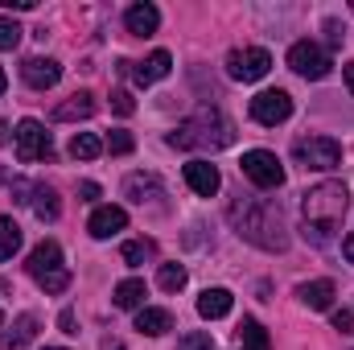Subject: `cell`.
<instances>
[{"label":"cell","instance_id":"cell-8","mask_svg":"<svg viewBox=\"0 0 354 350\" xmlns=\"http://www.w3.org/2000/svg\"><path fill=\"white\" fill-rule=\"evenodd\" d=\"M288 66L301 75V79H326L330 75V54L317 46V42H297L288 50Z\"/></svg>","mask_w":354,"mask_h":350},{"label":"cell","instance_id":"cell-20","mask_svg":"<svg viewBox=\"0 0 354 350\" xmlns=\"http://www.w3.org/2000/svg\"><path fill=\"white\" fill-rule=\"evenodd\" d=\"M111 301H115V309H145V280H120L115 284V293H111Z\"/></svg>","mask_w":354,"mask_h":350},{"label":"cell","instance_id":"cell-32","mask_svg":"<svg viewBox=\"0 0 354 350\" xmlns=\"http://www.w3.org/2000/svg\"><path fill=\"white\" fill-rule=\"evenodd\" d=\"M111 111H115V116H132V111H136L132 95H128V91H111Z\"/></svg>","mask_w":354,"mask_h":350},{"label":"cell","instance_id":"cell-16","mask_svg":"<svg viewBox=\"0 0 354 350\" xmlns=\"http://www.w3.org/2000/svg\"><path fill=\"white\" fill-rule=\"evenodd\" d=\"M33 338H37V317H33V313H21V317L12 322V330L0 334V350H25Z\"/></svg>","mask_w":354,"mask_h":350},{"label":"cell","instance_id":"cell-9","mask_svg":"<svg viewBox=\"0 0 354 350\" xmlns=\"http://www.w3.org/2000/svg\"><path fill=\"white\" fill-rule=\"evenodd\" d=\"M292 116V99H288V91H260L256 99H252V120L256 124H264V128H276V124H284Z\"/></svg>","mask_w":354,"mask_h":350},{"label":"cell","instance_id":"cell-37","mask_svg":"<svg viewBox=\"0 0 354 350\" xmlns=\"http://www.w3.org/2000/svg\"><path fill=\"white\" fill-rule=\"evenodd\" d=\"M79 194H83V198H99V185H95V181H83V185H79Z\"/></svg>","mask_w":354,"mask_h":350},{"label":"cell","instance_id":"cell-35","mask_svg":"<svg viewBox=\"0 0 354 350\" xmlns=\"http://www.w3.org/2000/svg\"><path fill=\"white\" fill-rule=\"evenodd\" d=\"M334 330H342V334L354 330V313H351V309H338V313H334Z\"/></svg>","mask_w":354,"mask_h":350},{"label":"cell","instance_id":"cell-38","mask_svg":"<svg viewBox=\"0 0 354 350\" xmlns=\"http://www.w3.org/2000/svg\"><path fill=\"white\" fill-rule=\"evenodd\" d=\"M37 0H4V8H17V12H25V8H33Z\"/></svg>","mask_w":354,"mask_h":350},{"label":"cell","instance_id":"cell-29","mask_svg":"<svg viewBox=\"0 0 354 350\" xmlns=\"http://www.w3.org/2000/svg\"><path fill=\"white\" fill-rule=\"evenodd\" d=\"M153 252H157V248H153L149 239H132V243H124V260L132 264V268H136V264H145Z\"/></svg>","mask_w":354,"mask_h":350},{"label":"cell","instance_id":"cell-34","mask_svg":"<svg viewBox=\"0 0 354 350\" xmlns=\"http://www.w3.org/2000/svg\"><path fill=\"white\" fill-rule=\"evenodd\" d=\"M326 33H330V46H342V37H346V29H342V21H326Z\"/></svg>","mask_w":354,"mask_h":350},{"label":"cell","instance_id":"cell-28","mask_svg":"<svg viewBox=\"0 0 354 350\" xmlns=\"http://www.w3.org/2000/svg\"><path fill=\"white\" fill-rule=\"evenodd\" d=\"M21 33H25V29H21L12 17H0V50H17V46H21Z\"/></svg>","mask_w":354,"mask_h":350},{"label":"cell","instance_id":"cell-15","mask_svg":"<svg viewBox=\"0 0 354 350\" xmlns=\"http://www.w3.org/2000/svg\"><path fill=\"white\" fill-rule=\"evenodd\" d=\"M124 25H128V33H132V37H149V33H157L161 12H157L153 4H132V8L124 12Z\"/></svg>","mask_w":354,"mask_h":350},{"label":"cell","instance_id":"cell-23","mask_svg":"<svg viewBox=\"0 0 354 350\" xmlns=\"http://www.w3.org/2000/svg\"><path fill=\"white\" fill-rule=\"evenodd\" d=\"M239 350H272V338H268V330L256 317L239 322Z\"/></svg>","mask_w":354,"mask_h":350},{"label":"cell","instance_id":"cell-36","mask_svg":"<svg viewBox=\"0 0 354 350\" xmlns=\"http://www.w3.org/2000/svg\"><path fill=\"white\" fill-rule=\"evenodd\" d=\"M58 326H62L66 334H79V330H75V313H71V309H62V313H58Z\"/></svg>","mask_w":354,"mask_h":350},{"label":"cell","instance_id":"cell-39","mask_svg":"<svg viewBox=\"0 0 354 350\" xmlns=\"http://www.w3.org/2000/svg\"><path fill=\"white\" fill-rule=\"evenodd\" d=\"M342 256H346V260L354 264V231L346 235V239H342Z\"/></svg>","mask_w":354,"mask_h":350},{"label":"cell","instance_id":"cell-11","mask_svg":"<svg viewBox=\"0 0 354 350\" xmlns=\"http://www.w3.org/2000/svg\"><path fill=\"white\" fill-rule=\"evenodd\" d=\"M21 79H25L33 91H50L58 79H62V66H58L54 58H25V66H21Z\"/></svg>","mask_w":354,"mask_h":350},{"label":"cell","instance_id":"cell-7","mask_svg":"<svg viewBox=\"0 0 354 350\" xmlns=\"http://www.w3.org/2000/svg\"><path fill=\"white\" fill-rule=\"evenodd\" d=\"M12 140H17V157H21L25 165H33V161H41V157H50V153H54L50 132H46L37 120H21V124H17V132H12Z\"/></svg>","mask_w":354,"mask_h":350},{"label":"cell","instance_id":"cell-4","mask_svg":"<svg viewBox=\"0 0 354 350\" xmlns=\"http://www.w3.org/2000/svg\"><path fill=\"white\" fill-rule=\"evenodd\" d=\"M292 157H297L305 169L330 174V169H338V161H342V145H338L334 136H305V140L292 145Z\"/></svg>","mask_w":354,"mask_h":350},{"label":"cell","instance_id":"cell-27","mask_svg":"<svg viewBox=\"0 0 354 350\" xmlns=\"http://www.w3.org/2000/svg\"><path fill=\"white\" fill-rule=\"evenodd\" d=\"M157 284H161L165 293H181V288H185V268H181V264H161V268H157Z\"/></svg>","mask_w":354,"mask_h":350},{"label":"cell","instance_id":"cell-41","mask_svg":"<svg viewBox=\"0 0 354 350\" xmlns=\"http://www.w3.org/2000/svg\"><path fill=\"white\" fill-rule=\"evenodd\" d=\"M342 75H346V87H351V95H354V62H346V66H342Z\"/></svg>","mask_w":354,"mask_h":350},{"label":"cell","instance_id":"cell-10","mask_svg":"<svg viewBox=\"0 0 354 350\" xmlns=\"http://www.w3.org/2000/svg\"><path fill=\"white\" fill-rule=\"evenodd\" d=\"M29 276L41 284V280H50V276H58V272H66V264H62V248L54 243V239H41L33 252H29Z\"/></svg>","mask_w":354,"mask_h":350},{"label":"cell","instance_id":"cell-1","mask_svg":"<svg viewBox=\"0 0 354 350\" xmlns=\"http://www.w3.org/2000/svg\"><path fill=\"white\" fill-rule=\"evenodd\" d=\"M231 223L235 231L264 248V252H284L288 248V227H284V210L268 198H243V202H231Z\"/></svg>","mask_w":354,"mask_h":350},{"label":"cell","instance_id":"cell-26","mask_svg":"<svg viewBox=\"0 0 354 350\" xmlns=\"http://www.w3.org/2000/svg\"><path fill=\"white\" fill-rule=\"evenodd\" d=\"M124 190H128V198H132V202H140V206H145V198H149V194H161V181H157V177L132 174L128 181H124Z\"/></svg>","mask_w":354,"mask_h":350},{"label":"cell","instance_id":"cell-33","mask_svg":"<svg viewBox=\"0 0 354 350\" xmlns=\"http://www.w3.org/2000/svg\"><path fill=\"white\" fill-rule=\"evenodd\" d=\"M66 284H71V272H58V276H50V280H41V288H46V293H62Z\"/></svg>","mask_w":354,"mask_h":350},{"label":"cell","instance_id":"cell-22","mask_svg":"<svg viewBox=\"0 0 354 350\" xmlns=\"http://www.w3.org/2000/svg\"><path fill=\"white\" fill-rule=\"evenodd\" d=\"M91 116H95V99L87 91H79V95H71L66 103L54 107V120H91Z\"/></svg>","mask_w":354,"mask_h":350},{"label":"cell","instance_id":"cell-30","mask_svg":"<svg viewBox=\"0 0 354 350\" xmlns=\"http://www.w3.org/2000/svg\"><path fill=\"white\" fill-rule=\"evenodd\" d=\"M177 350H218V347H214V338H210V334L194 330V334H181V338H177Z\"/></svg>","mask_w":354,"mask_h":350},{"label":"cell","instance_id":"cell-21","mask_svg":"<svg viewBox=\"0 0 354 350\" xmlns=\"http://www.w3.org/2000/svg\"><path fill=\"white\" fill-rule=\"evenodd\" d=\"M297 297H301L309 309H330V301H334V280H309V284L297 288Z\"/></svg>","mask_w":354,"mask_h":350},{"label":"cell","instance_id":"cell-17","mask_svg":"<svg viewBox=\"0 0 354 350\" xmlns=\"http://www.w3.org/2000/svg\"><path fill=\"white\" fill-rule=\"evenodd\" d=\"M29 206H33V214L41 223H54L62 214V202H58V194L50 185H29Z\"/></svg>","mask_w":354,"mask_h":350},{"label":"cell","instance_id":"cell-31","mask_svg":"<svg viewBox=\"0 0 354 350\" xmlns=\"http://www.w3.org/2000/svg\"><path fill=\"white\" fill-rule=\"evenodd\" d=\"M132 145H136V140H132L128 132H111L103 149H107V153H115V157H124V153H132Z\"/></svg>","mask_w":354,"mask_h":350},{"label":"cell","instance_id":"cell-12","mask_svg":"<svg viewBox=\"0 0 354 350\" xmlns=\"http://www.w3.org/2000/svg\"><path fill=\"white\" fill-rule=\"evenodd\" d=\"M124 227H128V210H124V206H99L87 223V231L95 239H111V235L124 231Z\"/></svg>","mask_w":354,"mask_h":350},{"label":"cell","instance_id":"cell-2","mask_svg":"<svg viewBox=\"0 0 354 350\" xmlns=\"http://www.w3.org/2000/svg\"><path fill=\"white\" fill-rule=\"evenodd\" d=\"M346 206H351V194H346L342 181H322V185H313V190L301 198V210H305V235L313 231V243H326V235L342 223Z\"/></svg>","mask_w":354,"mask_h":350},{"label":"cell","instance_id":"cell-13","mask_svg":"<svg viewBox=\"0 0 354 350\" xmlns=\"http://www.w3.org/2000/svg\"><path fill=\"white\" fill-rule=\"evenodd\" d=\"M185 185H189L194 194H202V198H214L218 185H223V177H218V169H214L210 161H189V165H185Z\"/></svg>","mask_w":354,"mask_h":350},{"label":"cell","instance_id":"cell-19","mask_svg":"<svg viewBox=\"0 0 354 350\" xmlns=\"http://www.w3.org/2000/svg\"><path fill=\"white\" fill-rule=\"evenodd\" d=\"M136 330L149 334V338H161L165 330H174V313H169V309H149V305H145V309L136 313Z\"/></svg>","mask_w":354,"mask_h":350},{"label":"cell","instance_id":"cell-25","mask_svg":"<svg viewBox=\"0 0 354 350\" xmlns=\"http://www.w3.org/2000/svg\"><path fill=\"white\" fill-rule=\"evenodd\" d=\"M21 252V227L12 219H0V260H12Z\"/></svg>","mask_w":354,"mask_h":350},{"label":"cell","instance_id":"cell-14","mask_svg":"<svg viewBox=\"0 0 354 350\" xmlns=\"http://www.w3.org/2000/svg\"><path fill=\"white\" fill-rule=\"evenodd\" d=\"M169 71H174V58H169L165 50L149 54L145 62H132V79H136L140 87H153V83H161V79H165Z\"/></svg>","mask_w":354,"mask_h":350},{"label":"cell","instance_id":"cell-18","mask_svg":"<svg viewBox=\"0 0 354 350\" xmlns=\"http://www.w3.org/2000/svg\"><path fill=\"white\" fill-rule=\"evenodd\" d=\"M231 305H235V297H231L227 288H206V293L198 297V313H202L206 322L227 317V313H231Z\"/></svg>","mask_w":354,"mask_h":350},{"label":"cell","instance_id":"cell-6","mask_svg":"<svg viewBox=\"0 0 354 350\" xmlns=\"http://www.w3.org/2000/svg\"><path fill=\"white\" fill-rule=\"evenodd\" d=\"M268 71H272V54L260 46H248V50H231L227 54V75L239 79V83H260Z\"/></svg>","mask_w":354,"mask_h":350},{"label":"cell","instance_id":"cell-42","mask_svg":"<svg viewBox=\"0 0 354 350\" xmlns=\"http://www.w3.org/2000/svg\"><path fill=\"white\" fill-rule=\"evenodd\" d=\"M4 87H8V79H4V71H0V95H4Z\"/></svg>","mask_w":354,"mask_h":350},{"label":"cell","instance_id":"cell-3","mask_svg":"<svg viewBox=\"0 0 354 350\" xmlns=\"http://www.w3.org/2000/svg\"><path fill=\"white\" fill-rule=\"evenodd\" d=\"M227 145H235V124L218 111V107H202V111H194L181 128H177L174 136H169V149H227Z\"/></svg>","mask_w":354,"mask_h":350},{"label":"cell","instance_id":"cell-5","mask_svg":"<svg viewBox=\"0 0 354 350\" xmlns=\"http://www.w3.org/2000/svg\"><path fill=\"white\" fill-rule=\"evenodd\" d=\"M243 177L252 181V185H260V190H280L284 185V165L276 161V153H268V149H252V153H243Z\"/></svg>","mask_w":354,"mask_h":350},{"label":"cell","instance_id":"cell-43","mask_svg":"<svg viewBox=\"0 0 354 350\" xmlns=\"http://www.w3.org/2000/svg\"><path fill=\"white\" fill-rule=\"evenodd\" d=\"M46 350H66V347H46Z\"/></svg>","mask_w":354,"mask_h":350},{"label":"cell","instance_id":"cell-24","mask_svg":"<svg viewBox=\"0 0 354 350\" xmlns=\"http://www.w3.org/2000/svg\"><path fill=\"white\" fill-rule=\"evenodd\" d=\"M99 153H103V140L95 132H75V140H71V157L75 161H95Z\"/></svg>","mask_w":354,"mask_h":350},{"label":"cell","instance_id":"cell-40","mask_svg":"<svg viewBox=\"0 0 354 350\" xmlns=\"http://www.w3.org/2000/svg\"><path fill=\"white\" fill-rule=\"evenodd\" d=\"M99 350H128V347H124L120 338H103V347H99Z\"/></svg>","mask_w":354,"mask_h":350},{"label":"cell","instance_id":"cell-44","mask_svg":"<svg viewBox=\"0 0 354 350\" xmlns=\"http://www.w3.org/2000/svg\"><path fill=\"white\" fill-rule=\"evenodd\" d=\"M351 8H354V4H351Z\"/></svg>","mask_w":354,"mask_h":350}]
</instances>
